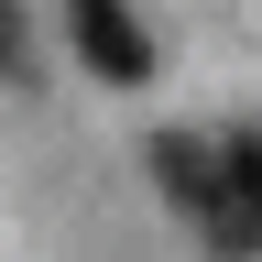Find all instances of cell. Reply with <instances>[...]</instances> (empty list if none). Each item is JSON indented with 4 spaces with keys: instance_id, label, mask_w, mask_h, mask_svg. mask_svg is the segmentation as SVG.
<instances>
[{
    "instance_id": "1",
    "label": "cell",
    "mask_w": 262,
    "mask_h": 262,
    "mask_svg": "<svg viewBox=\"0 0 262 262\" xmlns=\"http://www.w3.org/2000/svg\"><path fill=\"white\" fill-rule=\"evenodd\" d=\"M153 175H164V196L219 241V262H251V241H262V153H251V131H164L153 142Z\"/></svg>"
},
{
    "instance_id": "2",
    "label": "cell",
    "mask_w": 262,
    "mask_h": 262,
    "mask_svg": "<svg viewBox=\"0 0 262 262\" xmlns=\"http://www.w3.org/2000/svg\"><path fill=\"white\" fill-rule=\"evenodd\" d=\"M66 22H77V55H88L110 88H142V77H153V44H142V22H131L120 0H66Z\"/></svg>"
},
{
    "instance_id": "3",
    "label": "cell",
    "mask_w": 262,
    "mask_h": 262,
    "mask_svg": "<svg viewBox=\"0 0 262 262\" xmlns=\"http://www.w3.org/2000/svg\"><path fill=\"white\" fill-rule=\"evenodd\" d=\"M0 77H33V44H22V0H0Z\"/></svg>"
}]
</instances>
